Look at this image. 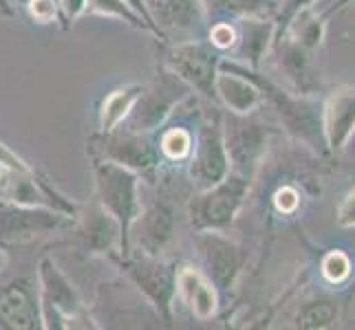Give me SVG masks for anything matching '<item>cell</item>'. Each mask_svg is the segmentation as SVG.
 Returning <instances> with one entry per match:
<instances>
[{"instance_id": "6da1fadb", "label": "cell", "mask_w": 355, "mask_h": 330, "mask_svg": "<svg viewBox=\"0 0 355 330\" xmlns=\"http://www.w3.org/2000/svg\"><path fill=\"white\" fill-rule=\"evenodd\" d=\"M322 130L327 148L340 152L355 132V89H336L322 106Z\"/></svg>"}, {"instance_id": "7a4b0ae2", "label": "cell", "mask_w": 355, "mask_h": 330, "mask_svg": "<svg viewBox=\"0 0 355 330\" xmlns=\"http://www.w3.org/2000/svg\"><path fill=\"white\" fill-rule=\"evenodd\" d=\"M245 196V178L232 176L216 183L210 194L194 203V220L201 227H223L234 218Z\"/></svg>"}, {"instance_id": "3957f363", "label": "cell", "mask_w": 355, "mask_h": 330, "mask_svg": "<svg viewBox=\"0 0 355 330\" xmlns=\"http://www.w3.org/2000/svg\"><path fill=\"white\" fill-rule=\"evenodd\" d=\"M100 187L104 205L111 210L121 225L128 227L130 220L137 216V201H135V178L126 169L106 165L100 169Z\"/></svg>"}, {"instance_id": "277c9868", "label": "cell", "mask_w": 355, "mask_h": 330, "mask_svg": "<svg viewBox=\"0 0 355 330\" xmlns=\"http://www.w3.org/2000/svg\"><path fill=\"white\" fill-rule=\"evenodd\" d=\"M194 176H197L203 185L214 187L216 183H221L227 174V150L225 143L221 139V134L216 130L207 132L201 145H199V154L194 158V167H192Z\"/></svg>"}, {"instance_id": "5b68a950", "label": "cell", "mask_w": 355, "mask_h": 330, "mask_svg": "<svg viewBox=\"0 0 355 330\" xmlns=\"http://www.w3.org/2000/svg\"><path fill=\"white\" fill-rule=\"evenodd\" d=\"M175 68L181 73V77L190 80L194 86L203 93H210L214 89V57L199 44L181 46L173 55Z\"/></svg>"}, {"instance_id": "8992f818", "label": "cell", "mask_w": 355, "mask_h": 330, "mask_svg": "<svg viewBox=\"0 0 355 330\" xmlns=\"http://www.w3.org/2000/svg\"><path fill=\"white\" fill-rule=\"evenodd\" d=\"M265 152V130L259 124H239L227 139V154L239 167H254Z\"/></svg>"}, {"instance_id": "52a82bcc", "label": "cell", "mask_w": 355, "mask_h": 330, "mask_svg": "<svg viewBox=\"0 0 355 330\" xmlns=\"http://www.w3.org/2000/svg\"><path fill=\"white\" fill-rule=\"evenodd\" d=\"M214 91L221 95L225 106H230L239 115H248L259 106L261 93L248 77H236L234 73H218L214 77Z\"/></svg>"}, {"instance_id": "ba28073f", "label": "cell", "mask_w": 355, "mask_h": 330, "mask_svg": "<svg viewBox=\"0 0 355 330\" xmlns=\"http://www.w3.org/2000/svg\"><path fill=\"white\" fill-rule=\"evenodd\" d=\"M177 284L183 300H186L192 311L197 313L201 320L205 317H212V313L216 311V295L214 288L205 282V279L194 271V268H183L177 277Z\"/></svg>"}, {"instance_id": "9c48e42d", "label": "cell", "mask_w": 355, "mask_h": 330, "mask_svg": "<svg viewBox=\"0 0 355 330\" xmlns=\"http://www.w3.org/2000/svg\"><path fill=\"white\" fill-rule=\"evenodd\" d=\"M0 320L9 328H33V304L27 291L16 284L0 291Z\"/></svg>"}, {"instance_id": "30bf717a", "label": "cell", "mask_w": 355, "mask_h": 330, "mask_svg": "<svg viewBox=\"0 0 355 330\" xmlns=\"http://www.w3.org/2000/svg\"><path fill=\"white\" fill-rule=\"evenodd\" d=\"M150 7L157 11V18L164 24L179 29H188L201 18L199 0H150Z\"/></svg>"}, {"instance_id": "8fae6325", "label": "cell", "mask_w": 355, "mask_h": 330, "mask_svg": "<svg viewBox=\"0 0 355 330\" xmlns=\"http://www.w3.org/2000/svg\"><path fill=\"white\" fill-rule=\"evenodd\" d=\"M309 53H311L309 48H304L296 40L285 44V48H283V64H285L287 75L296 82L302 91H309L313 86V82H315V75L311 71V55Z\"/></svg>"}, {"instance_id": "7c38bea8", "label": "cell", "mask_w": 355, "mask_h": 330, "mask_svg": "<svg viewBox=\"0 0 355 330\" xmlns=\"http://www.w3.org/2000/svg\"><path fill=\"white\" fill-rule=\"evenodd\" d=\"M207 260H210L216 282L227 286L232 282V277H234V273L239 271L236 249L223 240H210V247H207Z\"/></svg>"}, {"instance_id": "4fadbf2b", "label": "cell", "mask_w": 355, "mask_h": 330, "mask_svg": "<svg viewBox=\"0 0 355 330\" xmlns=\"http://www.w3.org/2000/svg\"><path fill=\"white\" fill-rule=\"evenodd\" d=\"M170 231H173V220H170V214L166 210H153L146 218L144 225V244L150 251H157L164 247V242L170 238Z\"/></svg>"}, {"instance_id": "5bb4252c", "label": "cell", "mask_w": 355, "mask_h": 330, "mask_svg": "<svg viewBox=\"0 0 355 330\" xmlns=\"http://www.w3.org/2000/svg\"><path fill=\"white\" fill-rule=\"evenodd\" d=\"M269 35H272V24L265 22V20H245V46H243V53L245 59H252L256 64L259 57L263 55V51L267 48L269 42Z\"/></svg>"}, {"instance_id": "9a60e30c", "label": "cell", "mask_w": 355, "mask_h": 330, "mask_svg": "<svg viewBox=\"0 0 355 330\" xmlns=\"http://www.w3.org/2000/svg\"><path fill=\"white\" fill-rule=\"evenodd\" d=\"M135 100H137V89L130 91H117L106 100L104 104V113H102V124L106 130L115 128L121 119L126 117V113L132 108Z\"/></svg>"}, {"instance_id": "2e32d148", "label": "cell", "mask_w": 355, "mask_h": 330, "mask_svg": "<svg viewBox=\"0 0 355 330\" xmlns=\"http://www.w3.org/2000/svg\"><path fill=\"white\" fill-rule=\"evenodd\" d=\"M207 3L218 11L241 16H265L274 9L272 0H207Z\"/></svg>"}, {"instance_id": "e0dca14e", "label": "cell", "mask_w": 355, "mask_h": 330, "mask_svg": "<svg viewBox=\"0 0 355 330\" xmlns=\"http://www.w3.org/2000/svg\"><path fill=\"white\" fill-rule=\"evenodd\" d=\"M336 322V309L331 306V302H311L309 306H304V311L298 317V324L302 328H327Z\"/></svg>"}, {"instance_id": "ac0fdd59", "label": "cell", "mask_w": 355, "mask_h": 330, "mask_svg": "<svg viewBox=\"0 0 355 330\" xmlns=\"http://www.w3.org/2000/svg\"><path fill=\"white\" fill-rule=\"evenodd\" d=\"M115 158L126 165H137V167H153V152L146 148L144 143L139 141H132V139H126L119 143V148L115 150Z\"/></svg>"}, {"instance_id": "d6986e66", "label": "cell", "mask_w": 355, "mask_h": 330, "mask_svg": "<svg viewBox=\"0 0 355 330\" xmlns=\"http://www.w3.org/2000/svg\"><path fill=\"white\" fill-rule=\"evenodd\" d=\"M322 275L331 284H340L351 275V260L345 251H331L322 260Z\"/></svg>"}, {"instance_id": "ffe728a7", "label": "cell", "mask_w": 355, "mask_h": 330, "mask_svg": "<svg viewBox=\"0 0 355 330\" xmlns=\"http://www.w3.org/2000/svg\"><path fill=\"white\" fill-rule=\"evenodd\" d=\"M164 152L173 158H181L190 152V137L186 130H170L164 137Z\"/></svg>"}, {"instance_id": "44dd1931", "label": "cell", "mask_w": 355, "mask_h": 330, "mask_svg": "<svg viewBox=\"0 0 355 330\" xmlns=\"http://www.w3.org/2000/svg\"><path fill=\"white\" fill-rule=\"evenodd\" d=\"M87 5H91L93 11H102V14H117L121 18L135 20V16L126 9V5L121 0H87Z\"/></svg>"}, {"instance_id": "7402d4cb", "label": "cell", "mask_w": 355, "mask_h": 330, "mask_svg": "<svg viewBox=\"0 0 355 330\" xmlns=\"http://www.w3.org/2000/svg\"><path fill=\"white\" fill-rule=\"evenodd\" d=\"M338 225L355 227V187L347 194L345 201L338 207Z\"/></svg>"}, {"instance_id": "603a6c76", "label": "cell", "mask_w": 355, "mask_h": 330, "mask_svg": "<svg viewBox=\"0 0 355 330\" xmlns=\"http://www.w3.org/2000/svg\"><path fill=\"white\" fill-rule=\"evenodd\" d=\"M300 205V194L293 187H283L276 192V207L283 214H291Z\"/></svg>"}, {"instance_id": "cb8c5ba5", "label": "cell", "mask_w": 355, "mask_h": 330, "mask_svg": "<svg viewBox=\"0 0 355 330\" xmlns=\"http://www.w3.org/2000/svg\"><path fill=\"white\" fill-rule=\"evenodd\" d=\"M210 38H212L214 46L230 48V46H234V42H236V33H234V29L230 27V24H216V27L212 29V33H210Z\"/></svg>"}, {"instance_id": "d4e9b609", "label": "cell", "mask_w": 355, "mask_h": 330, "mask_svg": "<svg viewBox=\"0 0 355 330\" xmlns=\"http://www.w3.org/2000/svg\"><path fill=\"white\" fill-rule=\"evenodd\" d=\"M31 14L42 22L51 20L55 18V3L53 0H31Z\"/></svg>"}, {"instance_id": "484cf974", "label": "cell", "mask_w": 355, "mask_h": 330, "mask_svg": "<svg viewBox=\"0 0 355 330\" xmlns=\"http://www.w3.org/2000/svg\"><path fill=\"white\" fill-rule=\"evenodd\" d=\"M0 163L11 167V169H16V172H27V167L22 165L20 158H16L7 148H3V145H0Z\"/></svg>"}, {"instance_id": "4316f807", "label": "cell", "mask_w": 355, "mask_h": 330, "mask_svg": "<svg viewBox=\"0 0 355 330\" xmlns=\"http://www.w3.org/2000/svg\"><path fill=\"white\" fill-rule=\"evenodd\" d=\"M64 5H67L69 14L76 16V14H80L84 7H87V0H64Z\"/></svg>"}]
</instances>
